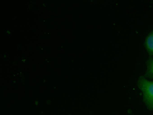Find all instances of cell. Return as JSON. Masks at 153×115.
Segmentation results:
<instances>
[{"mask_svg":"<svg viewBox=\"0 0 153 115\" xmlns=\"http://www.w3.org/2000/svg\"><path fill=\"white\" fill-rule=\"evenodd\" d=\"M145 47H146L147 51L152 55H153V32H152L147 37L146 41H145Z\"/></svg>","mask_w":153,"mask_h":115,"instance_id":"7a4b0ae2","label":"cell"},{"mask_svg":"<svg viewBox=\"0 0 153 115\" xmlns=\"http://www.w3.org/2000/svg\"><path fill=\"white\" fill-rule=\"evenodd\" d=\"M138 87L143 94L144 104L149 109L153 110V81L141 78L138 80Z\"/></svg>","mask_w":153,"mask_h":115,"instance_id":"6da1fadb","label":"cell"},{"mask_svg":"<svg viewBox=\"0 0 153 115\" xmlns=\"http://www.w3.org/2000/svg\"><path fill=\"white\" fill-rule=\"evenodd\" d=\"M147 72L151 77H153V59L150 60L147 64Z\"/></svg>","mask_w":153,"mask_h":115,"instance_id":"3957f363","label":"cell"}]
</instances>
